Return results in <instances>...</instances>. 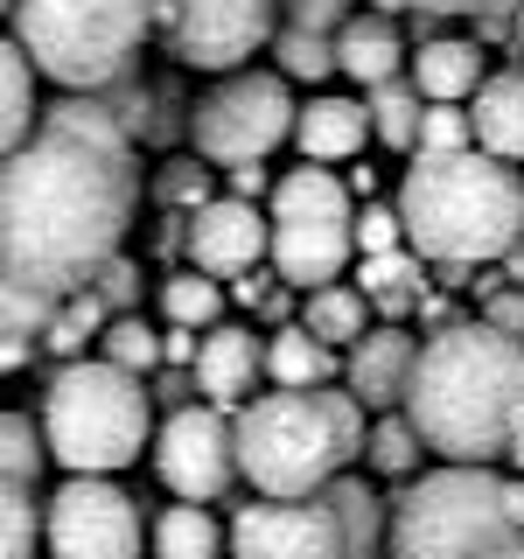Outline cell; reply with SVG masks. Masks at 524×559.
Listing matches in <instances>:
<instances>
[{
  "instance_id": "cell-1",
  "label": "cell",
  "mask_w": 524,
  "mask_h": 559,
  "mask_svg": "<svg viewBox=\"0 0 524 559\" xmlns=\"http://www.w3.org/2000/svg\"><path fill=\"white\" fill-rule=\"evenodd\" d=\"M133 133L98 92H70L43 112L0 168V273L8 287L78 294L133 224Z\"/></svg>"
},
{
  "instance_id": "cell-2",
  "label": "cell",
  "mask_w": 524,
  "mask_h": 559,
  "mask_svg": "<svg viewBox=\"0 0 524 559\" xmlns=\"http://www.w3.org/2000/svg\"><path fill=\"white\" fill-rule=\"evenodd\" d=\"M406 413L441 462H511L524 433V336H503L483 314L433 329L419 343Z\"/></svg>"
},
{
  "instance_id": "cell-3",
  "label": "cell",
  "mask_w": 524,
  "mask_h": 559,
  "mask_svg": "<svg viewBox=\"0 0 524 559\" xmlns=\"http://www.w3.org/2000/svg\"><path fill=\"white\" fill-rule=\"evenodd\" d=\"M398 210L406 245L427 266H497L511 245H524V182L489 147L419 154L398 182Z\"/></svg>"
},
{
  "instance_id": "cell-4",
  "label": "cell",
  "mask_w": 524,
  "mask_h": 559,
  "mask_svg": "<svg viewBox=\"0 0 524 559\" xmlns=\"http://www.w3.org/2000/svg\"><path fill=\"white\" fill-rule=\"evenodd\" d=\"M371 448V406L336 378L314 392H266L238 406V462L259 497H322Z\"/></svg>"
},
{
  "instance_id": "cell-5",
  "label": "cell",
  "mask_w": 524,
  "mask_h": 559,
  "mask_svg": "<svg viewBox=\"0 0 524 559\" xmlns=\"http://www.w3.org/2000/svg\"><path fill=\"white\" fill-rule=\"evenodd\" d=\"M43 433L63 476H112L154 448V392L140 371H119L112 357H78L57 364L43 392Z\"/></svg>"
},
{
  "instance_id": "cell-6",
  "label": "cell",
  "mask_w": 524,
  "mask_h": 559,
  "mask_svg": "<svg viewBox=\"0 0 524 559\" xmlns=\"http://www.w3.org/2000/svg\"><path fill=\"white\" fill-rule=\"evenodd\" d=\"M524 538V483L483 462H448L392 503V559H483Z\"/></svg>"
},
{
  "instance_id": "cell-7",
  "label": "cell",
  "mask_w": 524,
  "mask_h": 559,
  "mask_svg": "<svg viewBox=\"0 0 524 559\" xmlns=\"http://www.w3.org/2000/svg\"><path fill=\"white\" fill-rule=\"evenodd\" d=\"M14 43L63 92H112L133 78V57L162 28V0H14Z\"/></svg>"
},
{
  "instance_id": "cell-8",
  "label": "cell",
  "mask_w": 524,
  "mask_h": 559,
  "mask_svg": "<svg viewBox=\"0 0 524 559\" xmlns=\"http://www.w3.org/2000/svg\"><path fill=\"white\" fill-rule=\"evenodd\" d=\"M273 273L287 287H329L343 280L349 252H357V189L336 182L322 162H301L294 175L273 182Z\"/></svg>"
},
{
  "instance_id": "cell-9",
  "label": "cell",
  "mask_w": 524,
  "mask_h": 559,
  "mask_svg": "<svg viewBox=\"0 0 524 559\" xmlns=\"http://www.w3.org/2000/svg\"><path fill=\"white\" fill-rule=\"evenodd\" d=\"M301 127V105L287 92V70H231L189 105V140L210 168H245L287 147Z\"/></svg>"
},
{
  "instance_id": "cell-10",
  "label": "cell",
  "mask_w": 524,
  "mask_h": 559,
  "mask_svg": "<svg viewBox=\"0 0 524 559\" xmlns=\"http://www.w3.org/2000/svg\"><path fill=\"white\" fill-rule=\"evenodd\" d=\"M287 28L279 0H162V43L182 70L231 78Z\"/></svg>"
},
{
  "instance_id": "cell-11",
  "label": "cell",
  "mask_w": 524,
  "mask_h": 559,
  "mask_svg": "<svg viewBox=\"0 0 524 559\" xmlns=\"http://www.w3.org/2000/svg\"><path fill=\"white\" fill-rule=\"evenodd\" d=\"M154 476H162L182 503H217L231 497V483L245 476L238 462V413L224 406H175L154 427Z\"/></svg>"
},
{
  "instance_id": "cell-12",
  "label": "cell",
  "mask_w": 524,
  "mask_h": 559,
  "mask_svg": "<svg viewBox=\"0 0 524 559\" xmlns=\"http://www.w3.org/2000/svg\"><path fill=\"white\" fill-rule=\"evenodd\" d=\"M49 511V559H140V538H154V524H140V503L112 476H70Z\"/></svg>"
},
{
  "instance_id": "cell-13",
  "label": "cell",
  "mask_w": 524,
  "mask_h": 559,
  "mask_svg": "<svg viewBox=\"0 0 524 559\" xmlns=\"http://www.w3.org/2000/svg\"><path fill=\"white\" fill-rule=\"evenodd\" d=\"M231 559H343V518L329 497H266L238 503Z\"/></svg>"
},
{
  "instance_id": "cell-14",
  "label": "cell",
  "mask_w": 524,
  "mask_h": 559,
  "mask_svg": "<svg viewBox=\"0 0 524 559\" xmlns=\"http://www.w3.org/2000/svg\"><path fill=\"white\" fill-rule=\"evenodd\" d=\"M182 245H189V266L238 280L259 259H273V217H259V203H245V197H210L203 210L182 217Z\"/></svg>"
},
{
  "instance_id": "cell-15",
  "label": "cell",
  "mask_w": 524,
  "mask_h": 559,
  "mask_svg": "<svg viewBox=\"0 0 524 559\" xmlns=\"http://www.w3.org/2000/svg\"><path fill=\"white\" fill-rule=\"evenodd\" d=\"M413 371H419V336H406L398 322H384V329H371L364 343L343 349V384H349V392H357L371 413H406Z\"/></svg>"
},
{
  "instance_id": "cell-16",
  "label": "cell",
  "mask_w": 524,
  "mask_h": 559,
  "mask_svg": "<svg viewBox=\"0 0 524 559\" xmlns=\"http://www.w3.org/2000/svg\"><path fill=\"white\" fill-rule=\"evenodd\" d=\"M259 378H266V343H259L252 329H238V322H217V329H203L196 384H203V399H210V406L238 413L245 399H252V384H259Z\"/></svg>"
},
{
  "instance_id": "cell-17",
  "label": "cell",
  "mask_w": 524,
  "mask_h": 559,
  "mask_svg": "<svg viewBox=\"0 0 524 559\" xmlns=\"http://www.w3.org/2000/svg\"><path fill=\"white\" fill-rule=\"evenodd\" d=\"M336 63H343V78H357L364 92H378V84H392L398 70L413 63V49H406V35H398L392 14L371 8V14H349L336 28Z\"/></svg>"
},
{
  "instance_id": "cell-18",
  "label": "cell",
  "mask_w": 524,
  "mask_h": 559,
  "mask_svg": "<svg viewBox=\"0 0 524 559\" xmlns=\"http://www.w3.org/2000/svg\"><path fill=\"white\" fill-rule=\"evenodd\" d=\"M371 98H308L301 105V127H294V147H301V162H349V154H364V140H371Z\"/></svg>"
},
{
  "instance_id": "cell-19",
  "label": "cell",
  "mask_w": 524,
  "mask_h": 559,
  "mask_svg": "<svg viewBox=\"0 0 524 559\" xmlns=\"http://www.w3.org/2000/svg\"><path fill=\"white\" fill-rule=\"evenodd\" d=\"M266 378L279 392H314V384L343 378V349H329L308 322H279L266 336Z\"/></svg>"
},
{
  "instance_id": "cell-20",
  "label": "cell",
  "mask_w": 524,
  "mask_h": 559,
  "mask_svg": "<svg viewBox=\"0 0 524 559\" xmlns=\"http://www.w3.org/2000/svg\"><path fill=\"white\" fill-rule=\"evenodd\" d=\"M413 84L427 105H462L483 92V49L462 43V35H433V43L413 49Z\"/></svg>"
},
{
  "instance_id": "cell-21",
  "label": "cell",
  "mask_w": 524,
  "mask_h": 559,
  "mask_svg": "<svg viewBox=\"0 0 524 559\" xmlns=\"http://www.w3.org/2000/svg\"><path fill=\"white\" fill-rule=\"evenodd\" d=\"M468 119H476V147L503 154V162H524V70H497V78H483Z\"/></svg>"
},
{
  "instance_id": "cell-22",
  "label": "cell",
  "mask_w": 524,
  "mask_h": 559,
  "mask_svg": "<svg viewBox=\"0 0 524 559\" xmlns=\"http://www.w3.org/2000/svg\"><path fill=\"white\" fill-rule=\"evenodd\" d=\"M357 287L371 294V308L378 314H406L427 301V259L413 252V245H398V252H364V266H357Z\"/></svg>"
},
{
  "instance_id": "cell-23",
  "label": "cell",
  "mask_w": 524,
  "mask_h": 559,
  "mask_svg": "<svg viewBox=\"0 0 524 559\" xmlns=\"http://www.w3.org/2000/svg\"><path fill=\"white\" fill-rule=\"evenodd\" d=\"M322 497L343 518V559H378V546H392V511L378 489H364V476H336Z\"/></svg>"
},
{
  "instance_id": "cell-24",
  "label": "cell",
  "mask_w": 524,
  "mask_h": 559,
  "mask_svg": "<svg viewBox=\"0 0 524 559\" xmlns=\"http://www.w3.org/2000/svg\"><path fill=\"white\" fill-rule=\"evenodd\" d=\"M371 294L364 287H349V280H329V287H314L308 301H301V322L322 336L329 349H349V343H364L371 336Z\"/></svg>"
},
{
  "instance_id": "cell-25",
  "label": "cell",
  "mask_w": 524,
  "mask_h": 559,
  "mask_svg": "<svg viewBox=\"0 0 524 559\" xmlns=\"http://www.w3.org/2000/svg\"><path fill=\"white\" fill-rule=\"evenodd\" d=\"M147 546H154V559H224L231 532H224L203 503H168V511L154 518V538H147Z\"/></svg>"
},
{
  "instance_id": "cell-26",
  "label": "cell",
  "mask_w": 524,
  "mask_h": 559,
  "mask_svg": "<svg viewBox=\"0 0 524 559\" xmlns=\"http://www.w3.org/2000/svg\"><path fill=\"white\" fill-rule=\"evenodd\" d=\"M28 127H43V112H35V57L22 43L0 49V147H22Z\"/></svg>"
},
{
  "instance_id": "cell-27",
  "label": "cell",
  "mask_w": 524,
  "mask_h": 559,
  "mask_svg": "<svg viewBox=\"0 0 524 559\" xmlns=\"http://www.w3.org/2000/svg\"><path fill=\"white\" fill-rule=\"evenodd\" d=\"M364 98H371V127H378L384 147L413 154L419 147V127H427V98H419V84L392 78V84H378V92H364Z\"/></svg>"
},
{
  "instance_id": "cell-28",
  "label": "cell",
  "mask_w": 524,
  "mask_h": 559,
  "mask_svg": "<svg viewBox=\"0 0 524 559\" xmlns=\"http://www.w3.org/2000/svg\"><path fill=\"white\" fill-rule=\"evenodd\" d=\"M419 454L427 448V433L413 427V413H378L371 419V448H364V462L378 468V476H419Z\"/></svg>"
},
{
  "instance_id": "cell-29",
  "label": "cell",
  "mask_w": 524,
  "mask_h": 559,
  "mask_svg": "<svg viewBox=\"0 0 524 559\" xmlns=\"http://www.w3.org/2000/svg\"><path fill=\"white\" fill-rule=\"evenodd\" d=\"M162 314H168V322H182V329H217V314H224L217 273H203V266L168 273L162 280Z\"/></svg>"
},
{
  "instance_id": "cell-30",
  "label": "cell",
  "mask_w": 524,
  "mask_h": 559,
  "mask_svg": "<svg viewBox=\"0 0 524 559\" xmlns=\"http://www.w3.org/2000/svg\"><path fill=\"white\" fill-rule=\"evenodd\" d=\"M98 357H112L119 371L147 378L154 364H168V349H162V329H154V322H140V314H112L105 336H98Z\"/></svg>"
},
{
  "instance_id": "cell-31",
  "label": "cell",
  "mask_w": 524,
  "mask_h": 559,
  "mask_svg": "<svg viewBox=\"0 0 524 559\" xmlns=\"http://www.w3.org/2000/svg\"><path fill=\"white\" fill-rule=\"evenodd\" d=\"M273 57L287 78H301V84H322L329 70H343L336 63V35H322V28H301V22H287L273 35Z\"/></svg>"
},
{
  "instance_id": "cell-32",
  "label": "cell",
  "mask_w": 524,
  "mask_h": 559,
  "mask_svg": "<svg viewBox=\"0 0 524 559\" xmlns=\"http://www.w3.org/2000/svg\"><path fill=\"white\" fill-rule=\"evenodd\" d=\"M43 462H57V454H49V433L28 427V413H8L0 419V476H8L14 489H28L35 476H43Z\"/></svg>"
},
{
  "instance_id": "cell-33",
  "label": "cell",
  "mask_w": 524,
  "mask_h": 559,
  "mask_svg": "<svg viewBox=\"0 0 524 559\" xmlns=\"http://www.w3.org/2000/svg\"><path fill=\"white\" fill-rule=\"evenodd\" d=\"M35 538H49V511H35L28 489L8 483V497H0V559H35Z\"/></svg>"
},
{
  "instance_id": "cell-34",
  "label": "cell",
  "mask_w": 524,
  "mask_h": 559,
  "mask_svg": "<svg viewBox=\"0 0 524 559\" xmlns=\"http://www.w3.org/2000/svg\"><path fill=\"white\" fill-rule=\"evenodd\" d=\"M476 147V119L462 105H427V127H419V154H454Z\"/></svg>"
},
{
  "instance_id": "cell-35",
  "label": "cell",
  "mask_w": 524,
  "mask_h": 559,
  "mask_svg": "<svg viewBox=\"0 0 524 559\" xmlns=\"http://www.w3.org/2000/svg\"><path fill=\"white\" fill-rule=\"evenodd\" d=\"M154 197H162L168 210H203V203H210V168H196V162H168L162 175H154Z\"/></svg>"
},
{
  "instance_id": "cell-36",
  "label": "cell",
  "mask_w": 524,
  "mask_h": 559,
  "mask_svg": "<svg viewBox=\"0 0 524 559\" xmlns=\"http://www.w3.org/2000/svg\"><path fill=\"white\" fill-rule=\"evenodd\" d=\"M384 14L413 8V14H468V22H503V14H517L524 0H378Z\"/></svg>"
},
{
  "instance_id": "cell-37",
  "label": "cell",
  "mask_w": 524,
  "mask_h": 559,
  "mask_svg": "<svg viewBox=\"0 0 524 559\" xmlns=\"http://www.w3.org/2000/svg\"><path fill=\"white\" fill-rule=\"evenodd\" d=\"M357 245H364V252H398V245H406V210H398V203H364Z\"/></svg>"
},
{
  "instance_id": "cell-38",
  "label": "cell",
  "mask_w": 524,
  "mask_h": 559,
  "mask_svg": "<svg viewBox=\"0 0 524 559\" xmlns=\"http://www.w3.org/2000/svg\"><path fill=\"white\" fill-rule=\"evenodd\" d=\"M92 287L105 294V301H112V314H133V294H140V266H133V259H105Z\"/></svg>"
},
{
  "instance_id": "cell-39",
  "label": "cell",
  "mask_w": 524,
  "mask_h": 559,
  "mask_svg": "<svg viewBox=\"0 0 524 559\" xmlns=\"http://www.w3.org/2000/svg\"><path fill=\"white\" fill-rule=\"evenodd\" d=\"M349 0H287V22H301V28H322V35H336L349 22Z\"/></svg>"
},
{
  "instance_id": "cell-40",
  "label": "cell",
  "mask_w": 524,
  "mask_h": 559,
  "mask_svg": "<svg viewBox=\"0 0 524 559\" xmlns=\"http://www.w3.org/2000/svg\"><path fill=\"white\" fill-rule=\"evenodd\" d=\"M483 322H497L503 336H524V287H497V294H483Z\"/></svg>"
},
{
  "instance_id": "cell-41",
  "label": "cell",
  "mask_w": 524,
  "mask_h": 559,
  "mask_svg": "<svg viewBox=\"0 0 524 559\" xmlns=\"http://www.w3.org/2000/svg\"><path fill=\"white\" fill-rule=\"evenodd\" d=\"M43 343H49V349H57V357H63V364H78V357H84V343H92V329H84V322H78V314H70V308H63V314H57V322H49V336H43Z\"/></svg>"
},
{
  "instance_id": "cell-42",
  "label": "cell",
  "mask_w": 524,
  "mask_h": 559,
  "mask_svg": "<svg viewBox=\"0 0 524 559\" xmlns=\"http://www.w3.org/2000/svg\"><path fill=\"white\" fill-rule=\"evenodd\" d=\"M224 175H231V197H245V203H259V197H266V168H259V162H245V168H224Z\"/></svg>"
},
{
  "instance_id": "cell-43",
  "label": "cell",
  "mask_w": 524,
  "mask_h": 559,
  "mask_svg": "<svg viewBox=\"0 0 524 559\" xmlns=\"http://www.w3.org/2000/svg\"><path fill=\"white\" fill-rule=\"evenodd\" d=\"M497 266H503V273H511V280H524V245H511V252H503V259H497Z\"/></svg>"
},
{
  "instance_id": "cell-44",
  "label": "cell",
  "mask_w": 524,
  "mask_h": 559,
  "mask_svg": "<svg viewBox=\"0 0 524 559\" xmlns=\"http://www.w3.org/2000/svg\"><path fill=\"white\" fill-rule=\"evenodd\" d=\"M483 559H524V538H511V546H497V552H483Z\"/></svg>"
},
{
  "instance_id": "cell-45",
  "label": "cell",
  "mask_w": 524,
  "mask_h": 559,
  "mask_svg": "<svg viewBox=\"0 0 524 559\" xmlns=\"http://www.w3.org/2000/svg\"><path fill=\"white\" fill-rule=\"evenodd\" d=\"M511 468H524V433H517V441H511Z\"/></svg>"
},
{
  "instance_id": "cell-46",
  "label": "cell",
  "mask_w": 524,
  "mask_h": 559,
  "mask_svg": "<svg viewBox=\"0 0 524 559\" xmlns=\"http://www.w3.org/2000/svg\"><path fill=\"white\" fill-rule=\"evenodd\" d=\"M517 35H524V8H517Z\"/></svg>"
}]
</instances>
